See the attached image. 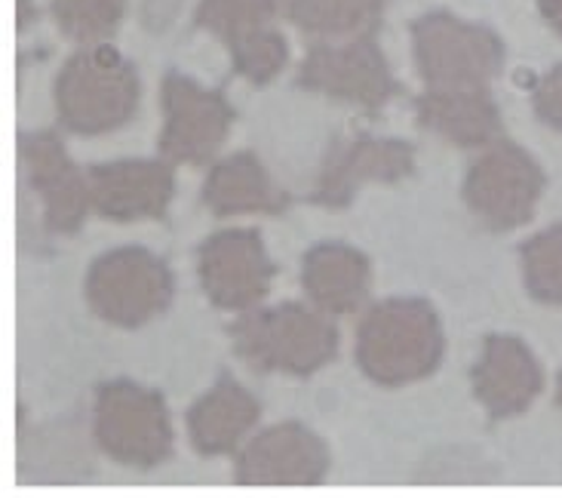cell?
<instances>
[{"instance_id":"1","label":"cell","mask_w":562,"mask_h":498,"mask_svg":"<svg viewBox=\"0 0 562 498\" xmlns=\"http://www.w3.org/2000/svg\"><path fill=\"white\" fill-rule=\"evenodd\" d=\"M353 354L366 378L381 388H400L440 366L446 335L425 299H384L360 320Z\"/></svg>"},{"instance_id":"2","label":"cell","mask_w":562,"mask_h":498,"mask_svg":"<svg viewBox=\"0 0 562 498\" xmlns=\"http://www.w3.org/2000/svg\"><path fill=\"white\" fill-rule=\"evenodd\" d=\"M56 114L77 136H102L121 130L138 111V71L121 49L90 44L75 49L56 77Z\"/></svg>"},{"instance_id":"3","label":"cell","mask_w":562,"mask_h":498,"mask_svg":"<svg viewBox=\"0 0 562 498\" xmlns=\"http://www.w3.org/2000/svg\"><path fill=\"white\" fill-rule=\"evenodd\" d=\"M237 357L261 376H314L338 354V330L319 308L283 302L231 323Z\"/></svg>"},{"instance_id":"4","label":"cell","mask_w":562,"mask_h":498,"mask_svg":"<svg viewBox=\"0 0 562 498\" xmlns=\"http://www.w3.org/2000/svg\"><path fill=\"white\" fill-rule=\"evenodd\" d=\"M412 49L418 75L430 90L488 87L504 68V41L476 22H464L446 10L412 22Z\"/></svg>"},{"instance_id":"5","label":"cell","mask_w":562,"mask_h":498,"mask_svg":"<svg viewBox=\"0 0 562 498\" xmlns=\"http://www.w3.org/2000/svg\"><path fill=\"white\" fill-rule=\"evenodd\" d=\"M92 434L111 462L138 471L164 465L176 443L164 397L126 378L99 385Z\"/></svg>"},{"instance_id":"6","label":"cell","mask_w":562,"mask_h":498,"mask_svg":"<svg viewBox=\"0 0 562 498\" xmlns=\"http://www.w3.org/2000/svg\"><path fill=\"white\" fill-rule=\"evenodd\" d=\"M83 296L99 320L138 330L167 311L176 296V280L167 262L151 250L117 246L92 262Z\"/></svg>"},{"instance_id":"7","label":"cell","mask_w":562,"mask_h":498,"mask_svg":"<svg viewBox=\"0 0 562 498\" xmlns=\"http://www.w3.org/2000/svg\"><path fill=\"white\" fill-rule=\"evenodd\" d=\"M548 176L526 148L498 139L468 166L464 203L488 231H514L535 215Z\"/></svg>"},{"instance_id":"8","label":"cell","mask_w":562,"mask_h":498,"mask_svg":"<svg viewBox=\"0 0 562 498\" xmlns=\"http://www.w3.org/2000/svg\"><path fill=\"white\" fill-rule=\"evenodd\" d=\"M295 87L363 111H379L403 92L375 34L350 37L345 44H314L299 65Z\"/></svg>"},{"instance_id":"9","label":"cell","mask_w":562,"mask_h":498,"mask_svg":"<svg viewBox=\"0 0 562 498\" xmlns=\"http://www.w3.org/2000/svg\"><path fill=\"white\" fill-rule=\"evenodd\" d=\"M164 130L157 148L172 164L203 166L225 145L234 106L222 90H206L194 77L167 71L160 84Z\"/></svg>"},{"instance_id":"10","label":"cell","mask_w":562,"mask_h":498,"mask_svg":"<svg viewBox=\"0 0 562 498\" xmlns=\"http://www.w3.org/2000/svg\"><path fill=\"white\" fill-rule=\"evenodd\" d=\"M200 287L222 311H249L271 292L274 262L256 228H225L200 243Z\"/></svg>"},{"instance_id":"11","label":"cell","mask_w":562,"mask_h":498,"mask_svg":"<svg viewBox=\"0 0 562 498\" xmlns=\"http://www.w3.org/2000/svg\"><path fill=\"white\" fill-rule=\"evenodd\" d=\"M22 176L44 203V228L56 237L77 234L92 207L90 176L68 157L56 130H37L19 139Z\"/></svg>"},{"instance_id":"12","label":"cell","mask_w":562,"mask_h":498,"mask_svg":"<svg viewBox=\"0 0 562 498\" xmlns=\"http://www.w3.org/2000/svg\"><path fill=\"white\" fill-rule=\"evenodd\" d=\"M415 173V148L403 139L353 136L338 139L319 166L311 203L326 210H345L353 195L369 181L406 179Z\"/></svg>"},{"instance_id":"13","label":"cell","mask_w":562,"mask_h":498,"mask_svg":"<svg viewBox=\"0 0 562 498\" xmlns=\"http://www.w3.org/2000/svg\"><path fill=\"white\" fill-rule=\"evenodd\" d=\"M329 446L302 422L265 428L237 455L234 480L240 486H317L329 474Z\"/></svg>"},{"instance_id":"14","label":"cell","mask_w":562,"mask_h":498,"mask_svg":"<svg viewBox=\"0 0 562 498\" xmlns=\"http://www.w3.org/2000/svg\"><path fill=\"white\" fill-rule=\"evenodd\" d=\"M90 176L92 210L111 222L164 219L176 195L172 161H111L87 169Z\"/></svg>"},{"instance_id":"15","label":"cell","mask_w":562,"mask_h":498,"mask_svg":"<svg viewBox=\"0 0 562 498\" xmlns=\"http://www.w3.org/2000/svg\"><path fill=\"white\" fill-rule=\"evenodd\" d=\"M473 397L488 419H517L544 391V369L529 345L517 335H488L471 373Z\"/></svg>"},{"instance_id":"16","label":"cell","mask_w":562,"mask_h":498,"mask_svg":"<svg viewBox=\"0 0 562 498\" xmlns=\"http://www.w3.org/2000/svg\"><path fill=\"white\" fill-rule=\"evenodd\" d=\"M302 287L323 314L345 318L360 311L369 299L372 265L348 243H317L302 258Z\"/></svg>"},{"instance_id":"17","label":"cell","mask_w":562,"mask_h":498,"mask_svg":"<svg viewBox=\"0 0 562 498\" xmlns=\"http://www.w3.org/2000/svg\"><path fill=\"white\" fill-rule=\"evenodd\" d=\"M418 123L458 148H486L504 133L502 108L488 87L468 90H430L415 99Z\"/></svg>"},{"instance_id":"18","label":"cell","mask_w":562,"mask_h":498,"mask_svg":"<svg viewBox=\"0 0 562 498\" xmlns=\"http://www.w3.org/2000/svg\"><path fill=\"white\" fill-rule=\"evenodd\" d=\"M292 197L280 181L265 169L252 152H234L225 161L206 173L203 181V207L213 212L215 219L228 215H280L289 210Z\"/></svg>"},{"instance_id":"19","label":"cell","mask_w":562,"mask_h":498,"mask_svg":"<svg viewBox=\"0 0 562 498\" xmlns=\"http://www.w3.org/2000/svg\"><path fill=\"white\" fill-rule=\"evenodd\" d=\"M259 416V400L231 373H222L213 388L188 409V438L194 443V450L206 458L228 455L256 428Z\"/></svg>"},{"instance_id":"20","label":"cell","mask_w":562,"mask_h":498,"mask_svg":"<svg viewBox=\"0 0 562 498\" xmlns=\"http://www.w3.org/2000/svg\"><path fill=\"white\" fill-rule=\"evenodd\" d=\"M387 0H289L286 19L317 41H350L375 34Z\"/></svg>"},{"instance_id":"21","label":"cell","mask_w":562,"mask_h":498,"mask_svg":"<svg viewBox=\"0 0 562 498\" xmlns=\"http://www.w3.org/2000/svg\"><path fill=\"white\" fill-rule=\"evenodd\" d=\"M522 280L535 302L562 308V222L538 231L519 246Z\"/></svg>"},{"instance_id":"22","label":"cell","mask_w":562,"mask_h":498,"mask_svg":"<svg viewBox=\"0 0 562 498\" xmlns=\"http://www.w3.org/2000/svg\"><path fill=\"white\" fill-rule=\"evenodd\" d=\"M126 3L130 0H53V19L75 44H108V37L121 29Z\"/></svg>"},{"instance_id":"23","label":"cell","mask_w":562,"mask_h":498,"mask_svg":"<svg viewBox=\"0 0 562 498\" xmlns=\"http://www.w3.org/2000/svg\"><path fill=\"white\" fill-rule=\"evenodd\" d=\"M280 0H200L194 25L215 34L218 41L234 44L249 31L274 22Z\"/></svg>"},{"instance_id":"24","label":"cell","mask_w":562,"mask_h":498,"mask_svg":"<svg viewBox=\"0 0 562 498\" xmlns=\"http://www.w3.org/2000/svg\"><path fill=\"white\" fill-rule=\"evenodd\" d=\"M228 49L234 75H240L249 84H256V87L271 84L289 62L286 37L274 25L249 31L244 37H237L234 44H228Z\"/></svg>"},{"instance_id":"25","label":"cell","mask_w":562,"mask_h":498,"mask_svg":"<svg viewBox=\"0 0 562 498\" xmlns=\"http://www.w3.org/2000/svg\"><path fill=\"white\" fill-rule=\"evenodd\" d=\"M532 108L541 123H548L562 133V65H553L548 75L535 84Z\"/></svg>"},{"instance_id":"26","label":"cell","mask_w":562,"mask_h":498,"mask_svg":"<svg viewBox=\"0 0 562 498\" xmlns=\"http://www.w3.org/2000/svg\"><path fill=\"white\" fill-rule=\"evenodd\" d=\"M538 10H541L550 29L562 37V0H538Z\"/></svg>"},{"instance_id":"27","label":"cell","mask_w":562,"mask_h":498,"mask_svg":"<svg viewBox=\"0 0 562 498\" xmlns=\"http://www.w3.org/2000/svg\"><path fill=\"white\" fill-rule=\"evenodd\" d=\"M37 19V10L31 0H19V13H15V22H19V31H25Z\"/></svg>"},{"instance_id":"28","label":"cell","mask_w":562,"mask_h":498,"mask_svg":"<svg viewBox=\"0 0 562 498\" xmlns=\"http://www.w3.org/2000/svg\"><path fill=\"white\" fill-rule=\"evenodd\" d=\"M557 403L562 407V373H560V381H557Z\"/></svg>"}]
</instances>
